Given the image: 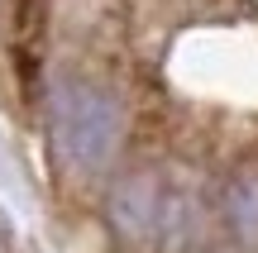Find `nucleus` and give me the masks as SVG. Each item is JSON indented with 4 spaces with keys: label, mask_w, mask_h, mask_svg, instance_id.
Returning <instances> with one entry per match:
<instances>
[{
    "label": "nucleus",
    "mask_w": 258,
    "mask_h": 253,
    "mask_svg": "<svg viewBox=\"0 0 258 253\" xmlns=\"http://www.w3.org/2000/svg\"><path fill=\"white\" fill-rule=\"evenodd\" d=\"M177 210H182V201L167 196V187L158 177H139L129 187H120V196H115V220H120L129 234H144V239L163 234Z\"/></svg>",
    "instance_id": "2"
},
{
    "label": "nucleus",
    "mask_w": 258,
    "mask_h": 253,
    "mask_svg": "<svg viewBox=\"0 0 258 253\" xmlns=\"http://www.w3.org/2000/svg\"><path fill=\"white\" fill-rule=\"evenodd\" d=\"M115 129H120L115 105L101 91L77 81H67L57 91V139H62V153L72 162H82V167L105 162V153L115 148Z\"/></svg>",
    "instance_id": "1"
}]
</instances>
